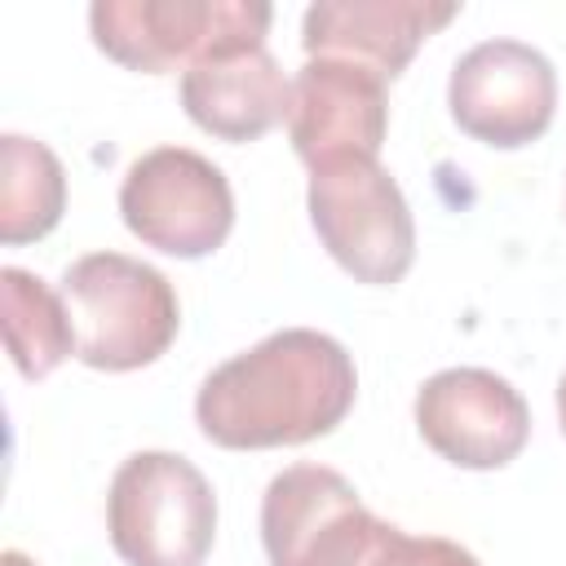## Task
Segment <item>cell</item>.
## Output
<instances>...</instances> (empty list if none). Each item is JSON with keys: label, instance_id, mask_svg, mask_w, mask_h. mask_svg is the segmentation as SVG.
Wrapping results in <instances>:
<instances>
[{"label": "cell", "instance_id": "cell-14", "mask_svg": "<svg viewBox=\"0 0 566 566\" xmlns=\"http://www.w3.org/2000/svg\"><path fill=\"white\" fill-rule=\"evenodd\" d=\"M66 208L62 159L22 133L0 137V239L31 243L44 239Z\"/></svg>", "mask_w": 566, "mask_h": 566}, {"label": "cell", "instance_id": "cell-15", "mask_svg": "<svg viewBox=\"0 0 566 566\" xmlns=\"http://www.w3.org/2000/svg\"><path fill=\"white\" fill-rule=\"evenodd\" d=\"M557 420H562V433H566V371L557 380Z\"/></svg>", "mask_w": 566, "mask_h": 566}, {"label": "cell", "instance_id": "cell-11", "mask_svg": "<svg viewBox=\"0 0 566 566\" xmlns=\"http://www.w3.org/2000/svg\"><path fill=\"white\" fill-rule=\"evenodd\" d=\"M455 13L451 0H318L301 18V44L310 57L358 62L394 80Z\"/></svg>", "mask_w": 566, "mask_h": 566}, {"label": "cell", "instance_id": "cell-8", "mask_svg": "<svg viewBox=\"0 0 566 566\" xmlns=\"http://www.w3.org/2000/svg\"><path fill=\"white\" fill-rule=\"evenodd\" d=\"M447 106L460 133L473 142L517 150L553 124L557 71L522 40H482L451 66Z\"/></svg>", "mask_w": 566, "mask_h": 566}, {"label": "cell", "instance_id": "cell-1", "mask_svg": "<svg viewBox=\"0 0 566 566\" xmlns=\"http://www.w3.org/2000/svg\"><path fill=\"white\" fill-rule=\"evenodd\" d=\"M358 394L354 358L314 327H283L212 367L195 394L199 433L230 451L301 447L332 433Z\"/></svg>", "mask_w": 566, "mask_h": 566}, {"label": "cell", "instance_id": "cell-5", "mask_svg": "<svg viewBox=\"0 0 566 566\" xmlns=\"http://www.w3.org/2000/svg\"><path fill=\"white\" fill-rule=\"evenodd\" d=\"M310 221L332 261L371 287L398 283L416 261V221L398 181L376 159L310 168Z\"/></svg>", "mask_w": 566, "mask_h": 566}, {"label": "cell", "instance_id": "cell-7", "mask_svg": "<svg viewBox=\"0 0 566 566\" xmlns=\"http://www.w3.org/2000/svg\"><path fill=\"white\" fill-rule=\"evenodd\" d=\"M119 217L146 248L199 261L226 243L234 226V195L226 172L199 150L155 146L128 164L119 186Z\"/></svg>", "mask_w": 566, "mask_h": 566}, {"label": "cell", "instance_id": "cell-10", "mask_svg": "<svg viewBox=\"0 0 566 566\" xmlns=\"http://www.w3.org/2000/svg\"><path fill=\"white\" fill-rule=\"evenodd\" d=\"M389 128L385 80L358 62L305 57L287 93V137L305 168L332 159H376Z\"/></svg>", "mask_w": 566, "mask_h": 566}, {"label": "cell", "instance_id": "cell-9", "mask_svg": "<svg viewBox=\"0 0 566 566\" xmlns=\"http://www.w3.org/2000/svg\"><path fill=\"white\" fill-rule=\"evenodd\" d=\"M420 438L460 469H500L531 438L522 394L486 367L433 371L416 394Z\"/></svg>", "mask_w": 566, "mask_h": 566}, {"label": "cell", "instance_id": "cell-16", "mask_svg": "<svg viewBox=\"0 0 566 566\" xmlns=\"http://www.w3.org/2000/svg\"><path fill=\"white\" fill-rule=\"evenodd\" d=\"M0 566H35V562H31L27 553H18V548H9V553L0 557Z\"/></svg>", "mask_w": 566, "mask_h": 566}, {"label": "cell", "instance_id": "cell-3", "mask_svg": "<svg viewBox=\"0 0 566 566\" xmlns=\"http://www.w3.org/2000/svg\"><path fill=\"white\" fill-rule=\"evenodd\" d=\"M62 301L75 323V358L97 371H137L155 363L181 327L172 283L124 252H88L71 261Z\"/></svg>", "mask_w": 566, "mask_h": 566}, {"label": "cell", "instance_id": "cell-12", "mask_svg": "<svg viewBox=\"0 0 566 566\" xmlns=\"http://www.w3.org/2000/svg\"><path fill=\"white\" fill-rule=\"evenodd\" d=\"M287 93L292 84L265 44L208 53L181 75L186 115L221 142H256L270 133L279 119H287Z\"/></svg>", "mask_w": 566, "mask_h": 566}, {"label": "cell", "instance_id": "cell-6", "mask_svg": "<svg viewBox=\"0 0 566 566\" xmlns=\"http://www.w3.org/2000/svg\"><path fill=\"white\" fill-rule=\"evenodd\" d=\"M274 9L261 0H97L88 9L93 44L128 71L164 75L208 53L265 44Z\"/></svg>", "mask_w": 566, "mask_h": 566}, {"label": "cell", "instance_id": "cell-4", "mask_svg": "<svg viewBox=\"0 0 566 566\" xmlns=\"http://www.w3.org/2000/svg\"><path fill=\"white\" fill-rule=\"evenodd\" d=\"M106 531L128 566H203L217 535V495L186 455L137 451L111 478Z\"/></svg>", "mask_w": 566, "mask_h": 566}, {"label": "cell", "instance_id": "cell-13", "mask_svg": "<svg viewBox=\"0 0 566 566\" xmlns=\"http://www.w3.org/2000/svg\"><path fill=\"white\" fill-rule=\"evenodd\" d=\"M0 310H4V345L13 367L27 380H44L75 354V323L62 301L40 274L22 265L0 270Z\"/></svg>", "mask_w": 566, "mask_h": 566}, {"label": "cell", "instance_id": "cell-2", "mask_svg": "<svg viewBox=\"0 0 566 566\" xmlns=\"http://www.w3.org/2000/svg\"><path fill=\"white\" fill-rule=\"evenodd\" d=\"M261 544L270 566H478L442 535H407L380 522L327 464H292L261 495Z\"/></svg>", "mask_w": 566, "mask_h": 566}]
</instances>
